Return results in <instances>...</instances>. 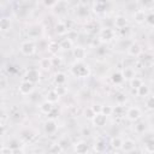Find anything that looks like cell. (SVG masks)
I'll return each instance as SVG.
<instances>
[{
  "instance_id": "cell-17",
  "label": "cell",
  "mask_w": 154,
  "mask_h": 154,
  "mask_svg": "<svg viewBox=\"0 0 154 154\" xmlns=\"http://www.w3.org/2000/svg\"><path fill=\"white\" fill-rule=\"evenodd\" d=\"M54 107H53V103L52 102H49V101H43L41 105H40V111L42 112V113H45V114H48L52 109H53Z\"/></svg>"
},
{
  "instance_id": "cell-42",
  "label": "cell",
  "mask_w": 154,
  "mask_h": 154,
  "mask_svg": "<svg viewBox=\"0 0 154 154\" xmlns=\"http://www.w3.org/2000/svg\"><path fill=\"white\" fill-rule=\"evenodd\" d=\"M51 60H52V65H53V66H54V65H60V63H61V59H60L59 57L51 58Z\"/></svg>"
},
{
  "instance_id": "cell-19",
  "label": "cell",
  "mask_w": 154,
  "mask_h": 154,
  "mask_svg": "<svg viewBox=\"0 0 154 154\" xmlns=\"http://www.w3.org/2000/svg\"><path fill=\"white\" fill-rule=\"evenodd\" d=\"M136 90H137V95H138L140 97H146V96L149 95V88H148L146 84H143V83H142Z\"/></svg>"
},
{
  "instance_id": "cell-37",
  "label": "cell",
  "mask_w": 154,
  "mask_h": 154,
  "mask_svg": "<svg viewBox=\"0 0 154 154\" xmlns=\"http://www.w3.org/2000/svg\"><path fill=\"white\" fill-rule=\"evenodd\" d=\"M63 150H64V148H63L59 143L52 144V147H51V149H49V152H51V153H61Z\"/></svg>"
},
{
  "instance_id": "cell-45",
  "label": "cell",
  "mask_w": 154,
  "mask_h": 154,
  "mask_svg": "<svg viewBox=\"0 0 154 154\" xmlns=\"http://www.w3.org/2000/svg\"><path fill=\"white\" fill-rule=\"evenodd\" d=\"M4 134H5V128H4L2 124H0V137H2Z\"/></svg>"
},
{
  "instance_id": "cell-38",
  "label": "cell",
  "mask_w": 154,
  "mask_h": 154,
  "mask_svg": "<svg viewBox=\"0 0 154 154\" xmlns=\"http://www.w3.org/2000/svg\"><path fill=\"white\" fill-rule=\"evenodd\" d=\"M144 23H147L149 26H153L154 25V14L150 12L148 16H146V19H144Z\"/></svg>"
},
{
  "instance_id": "cell-29",
  "label": "cell",
  "mask_w": 154,
  "mask_h": 154,
  "mask_svg": "<svg viewBox=\"0 0 154 154\" xmlns=\"http://www.w3.org/2000/svg\"><path fill=\"white\" fill-rule=\"evenodd\" d=\"M54 81H55L57 84H65V82H66V76H65V73H63V72L57 73Z\"/></svg>"
},
{
  "instance_id": "cell-7",
  "label": "cell",
  "mask_w": 154,
  "mask_h": 154,
  "mask_svg": "<svg viewBox=\"0 0 154 154\" xmlns=\"http://www.w3.org/2000/svg\"><path fill=\"white\" fill-rule=\"evenodd\" d=\"M91 120H93V124H94L95 126L101 128V126H103V125L106 124L107 117H106L105 114H102L101 112H97V113H95V116H94V118H93Z\"/></svg>"
},
{
  "instance_id": "cell-33",
  "label": "cell",
  "mask_w": 154,
  "mask_h": 154,
  "mask_svg": "<svg viewBox=\"0 0 154 154\" xmlns=\"http://www.w3.org/2000/svg\"><path fill=\"white\" fill-rule=\"evenodd\" d=\"M142 83H143V82H142V79H141V78H138V77H136V76H135L132 79H130V85H131V88H132V89H137Z\"/></svg>"
},
{
  "instance_id": "cell-15",
  "label": "cell",
  "mask_w": 154,
  "mask_h": 154,
  "mask_svg": "<svg viewBox=\"0 0 154 154\" xmlns=\"http://www.w3.org/2000/svg\"><path fill=\"white\" fill-rule=\"evenodd\" d=\"M106 6H107L106 0H96L95 6H94V11L97 12V13H102V12L106 11Z\"/></svg>"
},
{
  "instance_id": "cell-21",
  "label": "cell",
  "mask_w": 154,
  "mask_h": 154,
  "mask_svg": "<svg viewBox=\"0 0 154 154\" xmlns=\"http://www.w3.org/2000/svg\"><path fill=\"white\" fill-rule=\"evenodd\" d=\"M59 46H60V49H70L72 48V40L70 37H65L59 42Z\"/></svg>"
},
{
  "instance_id": "cell-36",
  "label": "cell",
  "mask_w": 154,
  "mask_h": 154,
  "mask_svg": "<svg viewBox=\"0 0 154 154\" xmlns=\"http://www.w3.org/2000/svg\"><path fill=\"white\" fill-rule=\"evenodd\" d=\"M84 116L88 118V119H93L94 116H95V111L93 109V107H87L84 109Z\"/></svg>"
},
{
  "instance_id": "cell-11",
  "label": "cell",
  "mask_w": 154,
  "mask_h": 154,
  "mask_svg": "<svg viewBox=\"0 0 154 154\" xmlns=\"http://www.w3.org/2000/svg\"><path fill=\"white\" fill-rule=\"evenodd\" d=\"M72 54L77 59V61H82L87 55V51L84 48H82V47H76V48H73Z\"/></svg>"
},
{
  "instance_id": "cell-23",
  "label": "cell",
  "mask_w": 154,
  "mask_h": 154,
  "mask_svg": "<svg viewBox=\"0 0 154 154\" xmlns=\"http://www.w3.org/2000/svg\"><path fill=\"white\" fill-rule=\"evenodd\" d=\"M122 143H123V140H122L120 137H113V138L111 140V142H109L111 147H112L113 149H116V150H118V149L122 148Z\"/></svg>"
},
{
  "instance_id": "cell-14",
  "label": "cell",
  "mask_w": 154,
  "mask_h": 154,
  "mask_svg": "<svg viewBox=\"0 0 154 154\" xmlns=\"http://www.w3.org/2000/svg\"><path fill=\"white\" fill-rule=\"evenodd\" d=\"M88 149H89V148H88V144H87V142H84V141H79V142H77L76 146H75V152L79 153V154L87 153Z\"/></svg>"
},
{
  "instance_id": "cell-5",
  "label": "cell",
  "mask_w": 154,
  "mask_h": 154,
  "mask_svg": "<svg viewBox=\"0 0 154 154\" xmlns=\"http://www.w3.org/2000/svg\"><path fill=\"white\" fill-rule=\"evenodd\" d=\"M25 79L29 81V82H31V83H34V84L36 82H38V79H40V72H38V70L37 69H29L26 71V73H25Z\"/></svg>"
},
{
  "instance_id": "cell-25",
  "label": "cell",
  "mask_w": 154,
  "mask_h": 154,
  "mask_svg": "<svg viewBox=\"0 0 154 154\" xmlns=\"http://www.w3.org/2000/svg\"><path fill=\"white\" fill-rule=\"evenodd\" d=\"M47 48H48V51L54 55V54H57V53H58V51L60 49V46H59V43H58V42L52 41V42H49V43H48Z\"/></svg>"
},
{
  "instance_id": "cell-32",
  "label": "cell",
  "mask_w": 154,
  "mask_h": 154,
  "mask_svg": "<svg viewBox=\"0 0 154 154\" xmlns=\"http://www.w3.org/2000/svg\"><path fill=\"white\" fill-rule=\"evenodd\" d=\"M10 26H11V22H10V19H7V18H1L0 19V30H7V29H10Z\"/></svg>"
},
{
  "instance_id": "cell-12",
  "label": "cell",
  "mask_w": 154,
  "mask_h": 154,
  "mask_svg": "<svg viewBox=\"0 0 154 154\" xmlns=\"http://www.w3.org/2000/svg\"><path fill=\"white\" fill-rule=\"evenodd\" d=\"M122 76H123L124 79L130 81V79H132V78L135 77V70H134L132 67H130V66H125V67L123 69Z\"/></svg>"
},
{
  "instance_id": "cell-3",
  "label": "cell",
  "mask_w": 154,
  "mask_h": 154,
  "mask_svg": "<svg viewBox=\"0 0 154 154\" xmlns=\"http://www.w3.org/2000/svg\"><path fill=\"white\" fill-rule=\"evenodd\" d=\"M34 91V83L24 79L20 84H19V93L22 95H30Z\"/></svg>"
},
{
  "instance_id": "cell-30",
  "label": "cell",
  "mask_w": 154,
  "mask_h": 154,
  "mask_svg": "<svg viewBox=\"0 0 154 154\" xmlns=\"http://www.w3.org/2000/svg\"><path fill=\"white\" fill-rule=\"evenodd\" d=\"M111 78H112V82L116 83V84H120V83H123V81H124V78H123V76H122V72H116V73H113Z\"/></svg>"
},
{
  "instance_id": "cell-9",
  "label": "cell",
  "mask_w": 154,
  "mask_h": 154,
  "mask_svg": "<svg viewBox=\"0 0 154 154\" xmlns=\"http://www.w3.org/2000/svg\"><path fill=\"white\" fill-rule=\"evenodd\" d=\"M58 126H57V123L54 122V119H49L45 123V131L48 134V135H53L55 134Z\"/></svg>"
},
{
  "instance_id": "cell-34",
  "label": "cell",
  "mask_w": 154,
  "mask_h": 154,
  "mask_svg": "<svg viewBox=\"0 0 154 154\" xmlns=\"http://www.w3.org/2000/svg\"><path fill=\"white\" fill-rule=\"evenodd\" d=\"M100 112L102 113V114H105L106 117H108V116H111L112 114V112H113V108L111 107V106H101V108H100Z\"/></svg>"
},
{
  "instance_id": "cell-28",
  "label": "cell",
  "mask_w": 154,
  "mask_h": 154,
  "mask_svg": "<svg viewBox=\"0 0 154 154\" xmlns=\"http://www.w3.org/2000/svg\"><path fill=\"white\" fill-rule=\"evenodd\" d=\"M41 30L38 26H31L30 29H28V36L29 37H37L40 35Z\"/></svg>"
},
{
  "instance_id": "cell-26",
  "label": "cell",
  "mask_w": 154,
  "mask_h": 154,
  "mask_svg": "<svg viewBox=\"0 0 154 154\" xmlns=\"http://www.w3.org/2000/svg\"><path fill=\"white\" fill-rule=\"evenodd\" d=\"M52 60L51 58H43L40 60V67H42L43 70H49L52 67Z\"/></svg>"
},
{
  "instance_id": "cell-20",
  "label": "cell",
  "mask_w": 154,
  "mask_h": 154,
  "mask_svg": "<svg viewBox=\"0 0 154 154\" xmlns=\"http://www.w3.org/2000/svg\"><path fill=\"white\" fill-rule=\"evenodd\" d=\"M76 14H77L79 18H85V17H88V7L84 6V5H79V6L76 8Z\"/></svg>"
},
{
  "instance_id": "cell-8",
  "label": "cell",
  "mask_w": 154,
  "mask_h": 154,
  "mask_svg": "<svg viewBox=\"0 0 154 154\" xmlns=\"http://www.w3.org/2000/svg\"><path fill=\"white\" fill-rule=\"evenodd\" d=\"M135 148H136V143H135L132 140L128 138V140L123 141V143H122V148H120V149H122L123 152H125V153H130V152L135 150Z\"/></svg>"
},
{
  "instance_id": "cell-1",
  "label": "cell",
  "mask_w": 154,
  "mask_h": 154,
  "mask_svg": "<svg viewBox=\"0 0 154 154\" xmlns=\"http://www.w3.org/2000/svg\"><path fill=\"white\" fill-rule=\"evenodd\" d=\"M71 72L73 73V76L78 77V78H84L88 77L90 75V69L88 65H85L82 61H77L72 67H71Z\"/></svg>"
},
{
  "instance_id": "cell-10",
  "label": "cell",
  "mask_w": 154,
  "mask_h": 154,
  "mask_svg": "<svg viewBox=\"0 0 154 154\" xmlns=\"http://www.w3.org/2000/svg\"><path fill=\"white\" fill-rule=\"evenodd\" d=\"M128 53H129V55H131V57H138V55L142 53V48H141V46L137 45V43H131V45L128 47Z\"/></svg>"
},
{
  "instance_id": "cell-4",
  "label": "cell",
  "mask_w": 154,
  "mask_h": 154,
  "mask_svg": "<svg viewBox=\"0 0 154 154\" xmlns=\"http://www.w3.org/2000/svg\"><path fill=\"white\" fill-rule=\"evenodd\" d=\"M126 118L131 122H136L141 118V109L138 107H130L126 111Z\"/></svg>"
},
{
  "instance_id": "cell-44",
  "label": "cell",
  "mask_w": 154,
  "mask_h": 154,
  "mask_svg": "<svg viewBox=\"0 0 154 154\" xmlns=\"http://www.w3.org/2000/svg\"><path fill=\"white\" fill-rule=\"evenodd\" d=\"M0 152H1V153H12V149L8 147V148H2V149H0Z\"/></svg>"
},
{
  "instance_id": "cell-24",
  "label": "cell",
  "mask_w": 154,
  "mask_h": 154,
  "mask_svg": "<svg viewBox=\"0 0 154 154\" xmlns=\"http://www.w3.org/2000/svg\"><path fill=\"white\" fill-rule=\"evenodd\" d=\"M54 8H55V13H58V14H60V13H64L65 12V10H66V4L64 2V1H57V4L53 6Z\"/></svg>"
},
{
  "instance_id": "cell-22",
  "label": "cell",
  "mask_w": 154,
  "mask_h": 154,
  "mask_svg": "<svg viewBox=\"0 0 154 154\" xmlns=\"http://www.w3.org/2000/svg\"><path fill=\"white\" fill-rule=\"evenodd\" d=\"M59 97H60V96H59L54 90H49V91L47 93V95H46V100H47V101H49V102H52V103L58 102Z\"/></svg>"
},
{
  "instance_id": "cell-13",
  "label": "cell",
  "mask_w": 154,
  "mask_h": 154,
  "mask_svg": "<svg viewBox=\"0 0 154 154\" xmlns=\"http://www.w3.org/2000/svg\"><path fill=\"white\" fill-rule=\"evenodd\" d=\"M114 25L118 29H124L128 25V19L124 16H117L116 19H114Z\"/></svg>"
},
{
  "instance_id": "cell-2",
  "label": "cell",
  "mask_w": 154,
  "mask_h": 154,
  "mask_svg": "<svg viewBox=\"0 0 154 154\" xmlns=\"http://www.w3.org/2000/svg\"><path fill=\"white\" fill-rule=\"evenodd\" d=\"M35 51H36V47H35V45H34L32 41H24V42H22V45H20V52H22L23 55H25V57L32 55L35 53Z\"/></svg>"
},
{
  "instance_id": "cell-27",
  "label": "cell",
  "mask_w": 154,
  "mask_h": 154,
  "mask_svg": "<svg viewBox=\"0 0 154 154\" xmlns=\"http://www.w3.org/2000/svg\"><path fill=\"white\" fill-rule=\"evenodd\" d=\"M59 96H64L66 93H67V88L64 85V84H57V87L53 89Z\"/></svg>"
},
{
  "instance_id": "cell-35",
  "label": "cell",
  "mask_w": 154,
  "mask_h": 154,
  "mask_svg": "<svg viewBox=\"0 0 154 154\" xmlns=\"http://www.w3.org/2000/svg\"><path fill=\"white\" fill-rule=\"evenodd\" d=\"M135 131H136L137 134L144 132V131H146V124H144V122H138V123L135 125Z\"/></svg>"
},
{
  "instance_id": "cell-40",
  "label": "cell",
  "mask_w": 154,
  "mask_h": 154,
  "mask_svg": "<svg viewBox=\"0 0 154 154\" xmlns=\"http://www.w3.org/2000/svg\"><path fill=\"white\" fill-rule=\"evenodd\" d=\"M58 0H43V4L47 6V7H53L55 4H57Z\"/></svg>"
},
{
  "instance_id": "cell-18",
  "label": "cell",
  "mask_w": 154,
  "mask_h": 154,
  "mask_svg": "<svg viewBox=\"0 0 154 154\" xmlns=\"http://www.w3.org/2000/svg\"><path fill=\"white\" fill-rule=\"evenodd\" d=\"M134 19L136 23H144V19H146V13L143 10H137L135 13H134Z\"/></svg>"
},
{
  "instance_id": "cell-43",
  "label": "cell",
  "mask_w": 154,
  "mask_h": 154,
  "mask_svg": "<svg viewBox=\"0 0 154 154\" xmlns=\"http://www.w3.org/2000/svg\"><path fill=\"white\" fill-rule=\"evenodd\" d=\"M59 144H60L63 148H65L66 146H69V144H70V142H69V140H66V138H63V140H60V141H59Z\"/></svg>"
},
{
  "instance_id": "cell-39",
  "label": "cell",
  "mask_w": 154,
  "mask_h": 154,
  "mask_svg": "<svg viewBox=\"0 0 154 154\" xmlns=\"http://www.w3.org/2000/svg\"><path fill=\"white\" fill-rule=\"evenodd\" d=\"M146 105H147V107L149 109H153V107H154V97L153 96H149L147 99V101H146Z\"/></svg>"
},
{
  "instance_id": "cell-6",
  "label": "cell",
  "mask_w": 154,
  "mask_h": 154,
  "mask_svg": "<svg viewBox=\"0 0 154 154\" xmlns=\"http://www.w3.org/2000/svg\"><path fill=\"white\" fill-rule=\"evenodd\" d=\"M101 41H111L114 37V31L109 28H103L100 30V35H99Z\"/></svg>"
},
{
  "instance_id": "cell-31",
  "label": "cell",
  "mask_w": 154,
  "mask_h": 154,
  "mask_svg": "<svg viewBox=\"0 0 154 154\" xmlns=\"http://www.w3.org/2000/svg\"><path fill=\"white\" fill-rule=\"evenodd\" d=\"M106 149V142L103 140H97L96 143H95V150L96 152H103Z\"/></svg>"
},
{
  "instance_id": "cell-16",
  "label": "cell",
  "mask_w": 154,
  "mask_h": 154,
  "mask_svg": "<svg viewBox=\"0 0 154 154\" xmlns=\"http://www.w3.org/2000/svg\"><path fill=\"white\" fill-rule=\"evenodd\" d=\"M67 31H69V28H67V25L65 23H63V22H58L57 23V25H55V32L58 35H65V34H67Z\"/></svg>"
},
{
  "instance_id": "cell-41",
  "label": "cell",
  "mask_w": 154,
  "mask_h": 154,
  "mask_svg": "<svg viewBox=\"0 0 154 154\" xmlns=\"http://www.w3.org/2000/svg\"><path fill=\"white\" fill-rule=\"evenodd\" d=\"M122 112H124L123 107H122V106H117L116 108H113V112H112V113H114L116 116H120V113H122Z\"/></svg>"
}]
</instances>
